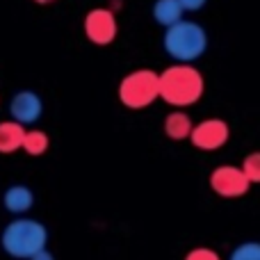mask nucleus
I'll list each match as a JSON object with an SVG mask.
<instances>
[{
  "instance_id": "1",
  "label": "nucleus",
  "mask_w": 260,
  "mask_h": 260,
  "mask_svg": "<svg viewBox=\"0 0 260 260\" xmlns=\"http://www.w3.org/2000/svg\"><path fill=\"white\" fill-rule=\"evenodd\" d=\"M203 94V78L189 64H176L157 76V96L169 105H192Z\"/></svg>"
},
{
  "instance_id": "2",
  "label": "nucleus",
  "mask_w": 260,
  "mask_h": 260,
  "mask_svg": "<svg viewBox=\"0 0 260 260\" xmlns=\"http://www.w3.org/2000/svg\"><path fill=\"white\" fill-rule=\"evenodd\" d=\"M208 48V35L199 23L183 21L167 27L165 32V50L169 57L178 59L180 64H187L199 59Z\"/></svg>"
},
{
  "instance_id": "3",
  "label": "nucleus",
  "mask_w": 260,
  "mask_h": 260,
  "mask_svg": "<svg viewBox=\"0 0 260 260\" xmlns=\"http://www.w3.org/2000/svg\"><path fill=\"white\" fill-rule=\"evenodd\" d=\"M0 242L12 258H32L37 251L46 249L48 231L37 219H16L5 226Z\"/></svg>"
},
{
  "instance_id": "4",
  "label": "nucleus",
  "mask_w": 260,
  "mask_h": 260,
  "mask_svg": "<svg viewBox=\"0 0 260 260\" xmlns=\"http://www.w3.org/2000/svg\"><path fill=\"white\" fill-rule=\"evenodd\" d=\"M119 99L126 108L133 110L151 105L157 99V73L148 71V69L128 73L119 85Z\"/></svg>"
},
{
  "instance_id": "5",
  "label": "nucleus",
  "mask_w": 260,
  "mask_h": 260,
  "mask_svg": "<svg viewBox=\"0 0 260 260\" xmlns=\"http://www.w3.org/2000/svg\"><path fill=\"white\" fill-rule=\"evenodd\" d=\"M210 185L219 197H242L249 189V178L244 176V171L240 167H217L210 176Z\"/></svg>"
},
{
  "instance_id": "6",
  "label": "nucleus",
  "mask_w": 260,
  "mask_h": 260,
  "mask_svg": "<svg viewBox=\"0 0 260 260\" xmlns=\"http://www.w3.org/2000/svg\"><path fill=\"white\" fill-rule=\"evenodd\" d=\"M192 144L201 151H215V148L224 146L229 139V126L221 119H206L199 126H192Z\"/></svg>"
},
{
  "instance_id": "7",
  "label": "nucleus",
  "mask_w": 260,
  "mask_h": 260,
  "mask_svg": "<svg viewBox=\"0 0 260 260\" xmlns=\"http://www.w3.org/2000/svg\"><path fill=\"white\" fill-rule=\"evenodd\" d=\"M85 32L94 44L99 46L110 44L114 39V35H117L114 14L110 9H94V12H89L85 18Z\"/></svg>"
},
{
  "instance_id": "8",
  "label": "nucleus",
  "mask_w": 260,
  "mask_h": 260,
  "mask_svg": "<svg viewBox=\"0 0 260 260\" xmlns=\"http://www.w3.org/2000/svg\"><path fill=\"white\" fill-rule=\"evenodd\" d=\"M41 110H44V105H41V99L35 91H18L9 103V112H12L14 121L21 123V126L39 121Z\"/></svg>"
},
{
  "instance_id": "9",
  "label": "nucleus",
  "mask_w": 260,
  "mask_h": 260,
  "mask_svg": "<svg viewBox=\"0 0 260 260\" xmlns=\"http://www.w3.org/2000/svg\"><path fill=\"white\" fill-rule=\"evenodd\" d=\"M5 208L14 215H21V212H27L32 208V201H35V194H32L30 187L25 185H12V187L5 192L3 197Z\"/></svg>"
},
{
  "instance_id": "10",
  "label": "nucleus",
  "mask_w": 260,
  "mask_h": 260,
  "mask_svg": "<svg viewBox=\"0 0 260 260\" xmlns=\"http://www.w3.org/2000/svg\"><path fill=\"white\" fill-rule=\"evenodd\" d=\"M25 130L16 121H3L0 123V153H14L21 148Z\"/></svg>"
},
{
  "instance_id": "11",
  "label": "nucleus",
  "mask_w": 260,
  "mask_h": 260,
  "mask_svg": "<svg viewBox=\"0 0 260 260\" xmlns=\"http://www.w3.org/2000/svg\"><path fill=\"white\" fill-rule=\"evenodd\" d=\"M153 16H155V21L160 23V25L169 27L180 21L183 7H180L178 0H155V5H153Z\"/></svg>"
},
{
  "instance_id": "12",
  "label": "nucleus",
  "mask_w": 260,
  "mask_h": 260,
  "mask_svg": "<svg viewBox=\"0 0 260 260\" xmlns=\"http://www.w3.org/2000/svg\"><path fill=\"white\" fill-rule=\"evenodd\" d=\"M165 133L171 139H185L192 133V121L185 112H171L165 121Z\"/></svg>"
},
{
  "instance_id": "13",
  "label": "nucleus",
  "mask_w": 260,
  "mask_h": 260,
  "mask_svg": "<svg viewBox=\"0 0 260 260\" xmlns=\"http://www.w3.org/2000/svg\"><path fill=\"white\" fill-rule=\"evenodd\" d=\"M21 148L25 153H30V155H41V153H46V148H48V137H46V133H41V130H30V133H25V137H23Z\"/></svg>"
},
{
  "instance_id": "14",
  "label": "nucleus",
  "mask_w": 260,
  "mask_h": 260,
  "mask_svg": "<svg viewBox=\"0 0 260 260\" xmlns=\"http://www.w3.org/2000/svg\"><path fill=\"white\" fill-rule=\"evenodd\" d=\"M229 260H260V242H242L233 249Z\"/></svg>"
},
{
  "instance_id": "15",
  "label": "nucleus",
  "mask_w": 260,
  "mask_h": 260,
  "mask_svg": "<svg viewBox=\"0 0 260 260\" xmlns=\"http://www.w3.org/2000/svg\"><path fill=\"white\" fill-rule=\"evenodd\" d=\"M240 169L244 171V176L249 178V183H260V153L247 155Z\"/></svg>"
},
{
  "instance_id": "16",
  "label": "nucleus",
  "mask_w": 260,
  "mask_h": 260,
  "mask_svg": "<svg viewBox=\"0 0 260 260\" xmlns=\"http://www.w3.org/2000/svg\"><path fill=\"white\" fill-rule=\"evenodd\" d=\"M185 260H219V256L215 251H210V249H194V251L187 253Z\"/></svg>"
},
{
  "instance_id": "17",
  "label": "nucleus",
  "mask_w": 260,
  "mask_h": 260,
  "mask_svg": "<svg viewBox=\"0 0 260 260\" xmlns=\"http://www.w3.org/2000/svg\"><path fill=\"white\" fill-rule=\"evenodd\" d=\"M183 12H199V9L206 5V0H178Z\"/></svg>"
},
{
  "instance_id": "18",
  "label": "nucleus",
  "mask_w": 260,
  "mask_h": 260,
  "mask_svg": "<svg viewBox=\"0 0 260 260\" xmlns=\"http://www.w3.org/2000/svg\"><path fill=\"white\" fill-rule=\"evenodd\" d=\"M30 260H55V258H53V253H50L48 249H41V251H37Z\"/></svg>"
},
{
  "instance_id": "19",
  "label": "nucleus",
  "mask_w": 260,
  "mask_h": 260,
  "mask_svg": "<svg viewBox=\"0 0 260 260\" xmlns=\"http://www.w3.org/2000/svg\"><path fill=\"white\" fill-rule=\"evenodd\" d=\"M35 3H39V5H50V3H55V0H35Z\"/></svg>"
}]
</instances>
